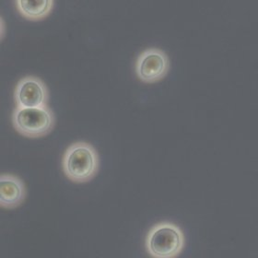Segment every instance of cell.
Returning <instances> with one entry per match:
<instances>
[{
  "label": "cell",
  "instance_id": "cell-1",
  "mask_svg": "<svg viewBox=\"0 0 258 258\" xmlns=\"http://www.w3.org/2000/svg\"><path fill=\"white\" fill-rule=\"evenodd\" d=\"M100 158L95 148L88 142L78 141L70 145L62 158V169L70 181L87 183L96 175Z\"/></svg>",
  "mask_w": 258,
  "mask_h": 258
},
{
  "label": "cell",
  "instance_id": "cell-2",
  "mask_svg": "<svg viewBox=\"0 0 258 258\" xmlns=\"http://www.w3.org/2000/svg\"><path fill=\"white\" fill-rule=\"evenodd\" d=\"M146 249L151 256L171 258L177 256L184 245L183 231L171 222L153 226L146 237Z\"/></svg>",
  "mask_w": 258,
  "mask_h": 258
},
{
  "label": "cell",
  "instance_id": "cell-3",
  "mask_svg": "<svg viewBox=\"0 0 258 258\" xmlns=\"http://www.w3.org/2000/svg\"><path fill=\"white\" fill-rule=\"evenodd\" d=\"M13 127L19 134L30 139L48 135L55 124L53 111L48 105L41 107L15 108L11 117Z\"/></svg>",
  "mask_w": 258,
  "mask_h": 258
},
{
  "label": "cell",
  "instance_id": "cell-4",
  "mask_svg": "<svg viewBox=\"0 0 258 258\" xmlns=\"http://www.w3.org/2000/svg\"><path fill=\"white\" fill-rule=\"evenodd\" d=\"M169 68L168 55L162 50L149 48L139 55L135 64V71L142 82L155 83L167 75Z\"/></svg>",
  "mask_w": 258,
  "mask_h": 258
},
{
  "label": "cell",
  "instance_id": "cell-5",
  "mask_svg": "<svg viewBox=\"0 0 258 258\" xmlns=\"http://www.w3.org/2000/svg\"><path fill=\"white\" fill-rule=\"evenodd\" d=\"M16 107H41L47 105L49 92L46 85L35 76H26L17 83L14 90Z\"/></svg>",
  "mask_w": 258,
  "mask_h": 258
},
{
  "label": "cell",
  "instance_id": "cell-6",
  "mask_svg": "<svg viewBox=\"0 0 258 258\" xmlns=\"http://www.w3.org/2000/svg\"><path fill=\"white\" fill-rule=\"evenodd\" d=\"M26 198V187L22 179L13 174L0 176V206L3 209L13 210L22 205Z\"/></svg>",
  "mask_w": 258,
  "mask_h": 258
},
{
  "label": "cell",
  "instance_id": "cell-7",
  "mask_svg": "<svg viewBox=\"0 0 258 258\" xmlns=\"http://www.w3.org/2000/svg\"><path fill=\"white\" fill-rule=\"evenodd\" d=\"M19 14L27 21L39 22L50 15L54 8V0H15Z\"/></svg>",
  "mask_w": 258,
  "mask_h": 258
}]
</instances>
